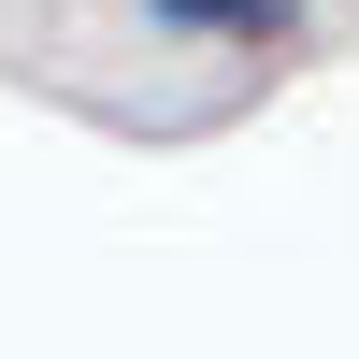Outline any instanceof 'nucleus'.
Masks as SVG:
<instances>
[{
  "label": "nucleus",
  "instance_id": "nucleus-1",
  "mask_svg": "<svg viewBox=\"0 0 359 359\" xmlns=\"http://www.w3.org/2000/svg\"><path fill=\"white\" fill-rule=\"evenodd\" d=\"M144 29H187V43H273V29H302V0H130Z\"/></svg>",
  "mask_w": 359,
  "mask_h": 359
}]
</instances>
